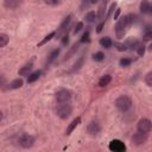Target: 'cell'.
<instances>
[{"instance_id": "6da1fadb", "label": "cell", "mask_w": 152, "mask_h": 152, "mask_svg": "<svg viewBox=\"0 0 152 152\" xmlns=\"http://www.w3.org/2000/svg\"><path fill=\"white\" fill-rule=\"evenodd\" d=\"M115 107L120 112H127L132 107V100L127 95H121L115 100Z\"/></svg>"}, {"instance_id": "7a4b0ae2", "label": "cell", "mask_w": 152, "mask_h": 152, "mask_svg": "<svg viewBox=\"0 0 152 152\" xmlns=\"http://www.w3.org/2000/svg\"><path fill=\"white\" fill-rule=\"evenodd\" d=\"M72 113V107L69 102H63L58 104L56 107V114L61 119H68Z\"/></svg>"}, {"instance_id": "3957f363", "label": "cell", "mask_w": 152, "mask_h": 152, "mask_svg": "<svg viewBox=\"0 0 152 152\" xmlns=\"http://www.w3.org/2000/svg\"><path fill=\"white\" fill-rule=\"evenodd\" d=\"M128 24H127V18L126 17H121L118 19L117 24H115V35L118 38H122L126 33V29H127Z\"/></svg>"}, {"instance_id": "277c9868", "label": "cell", "mask_w": 152, "mask_h": 152, "mask_svg": "<svg viewBox=\"0 0 152 152\" xmlns=\"http://www.w3.org/2000/svg\"><path fill=\"white\" fill-rule=\"evenodd\" d=\"M18 143H19V145H20L23 148H30V147H32L33 144H35V138H33L31 134L23 133V134L19 137Z\"/></svg>"}, {"instance_id": "5b68a950", "label": "cell", "mask_w": 152, "mask_h": 152, "mask_svg": "<svg viewBox=\"0 0 152 152\" xmlns=\"http://www.w3.org/2000/svg\"><path fill=\"white\" fill-rule=\"evenodd\" d=\"M137 130L138 132H141V133H148L151 130H152V122L150 119L147 118H141L138 124H137Z\"/></svg>"}, {"instance_id": "8992f818", "label": "cell", "mask_w": 152, "mask_h": 152, "mask_svg": "<svg viewBox=\"0 0 152 152\" xmlns=\"http://www.w3.org/2000/svg\"><path fill=\"white\" fill-rule=\"evenodd\" d=\"M56 98V101L58 104H63V102H69L70 99H71V92L68 90V89H61L56 93L55 95Z\"/></svg>"}, {"instance_id": "52a82bcc", "label": "cell", "mask_w": 152, "mask_h": 152, "mask_svg": "<svg viewBox=\"0 0 152 152\" xmlns=\"http://www.w3.org/2000/svg\"><path fill=\"white\" fill-rule=\"evenodd\" d=\"M147 138H146V134L145 133H141V132H138V133H134L131 138V143L132 145L134 146H140V145H144L146 143Z\"/></svg>"}, {"instance_id": "ba28073f", "label": "cell", "mask_w": 152, "mask_h": 152, "mask_svg": "<svg viewBox=\"0 0 152 152\" xmlns=\"http://www.w3.org/2000/svg\"><path fill=\"white\" fill-rule=\"evenodd\" d=\"M100 131H101V126H100V124L98 121H90L88 124V126H87V132L89 133V135L95 137V135H98L100 133Z\"/></svg>"}, {"instance_id": "9c48e42d", "label": "cell", "mask_w": 152, "mask_h": 152, "mask_svg": "<svg viewBox=\"0 0 152 152\" xmlns=\"http://www.w3.org/2000/svg\"><path fill=\"white\" fill-rule=\"evenodd\" d=\"M109 148H111L112 151H115V152H122V151L126 150V146H125V144H124L122 141H120V140H118V139H114V140L111 141Z\"/></svg>"}, {"instance_id": "30bf717a", "label": "cell", "mask_w": 152, "mask_h": 152, "mask_svg": "<svg viewBox=\"0 0 152 152\" xmlns=\"http://www.w3.org/2000/svg\"><path fill=\"white\" fill-rule=\"evenodd\" d=\"M70 22H71V16H68V17H65V18L63 19V22L61 23V25H59V28H58V30H57L56 35H57V36L62 35V33H63V32L67 30V28L69 26Z\"/></svg>"}, {"instance_id": "8fae6325", "label": "cell", "mask_w": 152, "mask_h": 152, "mask_svg": "<svg viewBox=\"0 0 152 152\" xmlns=\"http://www.w3.org/2000/svg\"><path fill=\"white\" fill-rule=\"evenodd\" d=\"M80 122H81V118L80 117H77V118H75L70 124H69V126L67 127V130H65V134L67 135H69V134H71V132L77 127L79 125H80Z\"/></svg>"}, {"instance_id": "7c38bea8", "label": "cell", "mask_w": 152, "mask_h": 152, "mask_svg": "<svg viewBox=\"0 0 152 152\" xmlns=\"http://www.w3.org/2000/svg\"><path fill=\"white\" fill-rule=\"evenodd\" d=\"M20 0H4V6L9 10H14L20 5Z\"/></svg>"}, {"instance_id": "4fadbf2b", "label": "cell", "mask_w": 152, "mask_h": 152, "mask_svg": "<svg viewBox=\"0 0 152 152\" xmlns=\"http://www.w3.org/2000/svg\"><path fill=\"white\" fill-rule=\"evenodd\" d=\"M31 71H32V63H28V64H25L24 67H22L19 69L18 74L20 76H29L31 74Z\"/></svg>"}, {"instance_id": "5bb4252c", "label": "cell", "mask_w": 152, "mask_h": 152, "mask_svg": "<svg viewBox=\"0 0 152 152\" xmlns=\"http://www.w3.org/2000/svg\"><path fill=\"white\" fill-rule=\"evenodd\" d=\"M41 75H42V71H41V70H37V71L31 72V74L28 76V83H33V82H36V81L41 77Z\"/></svg>"}, {"instance_id": "9a60e30c", "label": "cell", "mask_w": 152, "mask_h": 152, "mask_svg": "<svg viewBox=\"0 0 152 152\" xmlns=\"http://www.w3.org/2000/svg\"><path fill=\"white\" fill-rule=\"evenodd\" d=\"M150 5H151V4L148 3V0H141V3H140V5H139L140 12L144 13V14L148 13V12H150Z\"/></svg>"}, {"instance_id": "2e32d148", "label": "cell", "mask_w": 152, "mask_h": 152, "mask_svg": "<svg viewBox=\"0 0 152 152\" xmlns=\"http://www.w3.org/2000/svg\"><path fill=\"white\" fill-rule=\"evenodd\" d=\"M111 81H112V76L107 74V75L102 76V77L100 79V81H99V86H100L101 88H104V87L108 86V85L111 83Z\"/></svg>"}, {"instance_id": "e0dca14e", "label": "cell", "mask_w": 152, "mask_h": 152, "mask_svg": "<svg viewBox=\"0 0 152 152\" xmlns=\"http://www.w3.org/2000/svg\"><path fill=\"white\" fill-rule=\"evenodd\" d=\"M96 18H98V13H95L94 11H89V12L85 16V20H86V23H89V24L94 23V22L96 20Z\"/></svg>"}, {"instance_id": "ac0fdd59", "label": "cell", "mask_w": 152, "mask_h": 152, "mask_svg": "<svg viewBox=\"0 0 152 152\" xmlns=\"http://www.w3.org/2000/svg\"><path fill=\"white\" fill-rule=\"evenodd\" d=\"M23 85H24V82H23L22 79H16V80H13V81L9 85V88H10V89H19V88L23 87Z\"/></svg>"}, {"instance_id": "d6986e66", "label": "cell", "mask_w": 152, "mask_h": 152, "mask_svg": "<svg viewBox=\"0 0 152 152\" xmlns=\"http://www.w3.org/2000/svg\"><path fill=\"white\" fill-rule=\"evenodd\" d=\"M59 49H55L54 51H51V54L48 56V58H46V64L49 65V64H51L55 59H56V57H58V55H59Z\"/></svg>"}, {"instance_id": "ffe728a7", "label": "cell", "mask_w": 152, "mask_h": 152, "mask_svg": "<svg viewBox=\"0 0 152 152\" xmlns=\"http://www.w3.org/2000/svg\"><path fill=\"white\" fill-rule=\"evenodd\" d=\"M112 39L109 38V37H102L101 39H100V45L102 46V48H105V49H109L111 46H112Z\"/></svg>"}, {"instance_id": "44dd1931", "label": "cell", "mask_w": 152, "mask_h": 152, "mask_svg": "<svg viewBox=\"0 0 152 152\" xmlns=\"http://www.w3.org/2000/svg\"><path fill=\"white\" fill-rule=\"evenodd\" d=\"M98 18L100 20H104L106 18V4H102L98 10ZM106 20V19H105Z\"/></svg>"}, {"instance_id": "7402d4cb", "label": "cell", "mask_w": 152, "mask_h": 152, "mask_svg": "<svg viewBox=\"0 0 152 152\" xmlns=\"http://www.w3.org/2000/svg\"><path fill=\"white\" fill-rule=\"evenodd\" d=\"M10 42V37L6 33H0V48H5Z\"/></svg>"}, {"instance_id": "603a6c76", "label": "cell", "mask_w": 152, "mask_h": 152, "mask_svg": "<svg viewBox=\"0 0 152 152\" xmlns=\"http://www.w3.org/2000/svg\"><path fill=\"white\" fill-rule=\"evenodd\" d=\"M55 36H56V32H50L48 36H45V37H44V38L38 43V46H43V45H44V44H46L49 41H51Z\"/></svg>"}, {"instance_id": "cb8c5ba5", "label": "cell", "mask_w": 152, "mask_h": 152, "mask_svg": "<svg viewBox=\"0 0 152 152\" xmlns=\"http://www.w3.org/2000/svg\"><path fill=\"white\" fill-rule=\"evenodd\" d=\"M126 45H127V48L137 49V48L139 46V42H138L135 38H128L127 42H126Z\"/></svg>"}, {"instance_id": "d4e9b609", "label": "cell", "mask_w": 152, "mask_h": 152, "mask_svg": "<svg viewBox=\"0 0 152 152\" xmlns=\"http://www.w3.org/2000/svg\"><path fill=\"white\" fill-rule=\"evenodd\" d=\"M131 63H132V61H131L130 58H121V59H120V62H119L120 67H122V68L130 67V65H131Z\"/></svg>"}, {"instance_id": "484cf974", "label": "cell", "mask_w": 152, "mask_h": 152, "mask_svg": "<svg viewBox=\"0 0 152 152\" xmlns=\"http://www.w3.org/2000/svg\"><path fill=\"white\" fill-rule=\"evenodd\" d=\"M93 58H94V61H96V62H101V61H104L105 55H104V52L99 51V52H96V54L93 55Z\"/></svg>"}, {"instance_id": "4316f807", "label": "cell", "mask_w": 152, "mask_h": 152, "mask_svg": "<svg viewBox=\"0 0 152 152\" xmlns=\"http://www.w3.org/2000/svg\"><path fill=\"white\" fill-rule=\"evenodd\" d=\"M145 83L148 87H152V71H150V72L146 74V76H145Z\"/></svg>"}, {"instance_id": "83f0119b", "label": "cell", "mask_w": 152, "mask_h": 152, "mask_svg": "<svg viewBox=\"0 0 152 152\" xmlns=\"http://www.w3.org/2000/svg\"><path fill=\"white\" fill-rule=\"evenodd\" d=\"M83 64V57H81L77 62H76L75 64H74V68L71 69V71H76V70H79L80 68H81V65Z\"/></svg>"}, {"instance_id": "f1b7e54d", "label": "cell", "mask_w": 152, "mask_h": 152, "mask_svg": "<svg viewBox=\"0 0 152 152\" xmlns=\"http://www.w3.org/2000/svg\"><path fill=\"white\" fill-rule=\"evenodd\" d=\"M77 48H79V45H77V44H75V45L71 48V50H70V51H69V52L65 55V58H64V59H69V58H70V57H71V56L75 54V51L77 50Z\"/></svg>"}, {"instance_id": "f546056e", "label": "cell", "mask_w": 152, "mask_h": 152, "mask_svg": "<svg viewBox=\"0 0 152 152\" xmlns=\"http://www.w3.org/2000/svg\"><path fill=\"white\" fill-rule=\"evenodd\" d=\"M114 45H115V48H117L118 51H126L127 50V45L124 44V43H115Z\"/></svg>"}, {"instance_id": "4dcf8cb0", "label": "cell", "mask_w": 152, "mask_h": 152, "mask_svg": "<svg viewBox=\"0 0 152 152\" xmlns=\"http://www.w3.org/2000/svg\"><path fill=\"white\" fill-rule=\"evenodd\" d=\"M83 29V23L82 22H80V23H77V25L75 26V29H74V31H72V33L74 35H76V33H79L81 30Z\"/></svg>"}, {"instance_id": "1f68e13d", "label": "cell", "mask_w": 152, "mask_h": 152, "mask_svg": "<svg viewBox=\"0 0 152 152\" xmlns=\"http://www.w3.org/2000/svg\"><path fill=\"white\" fill-rule=\"evenodd\" d=\"M114 10H117V3H113L111 6H109V10H108V13L106 16V18H109L112 16V13L114 12Z\"/></svg>"}, {"instance_id": "d6a6232c", "label": "cell", "mask_w": 152, "mask_h": 152, "mask_svg": "<svg viewBox=\"0 0 152 152\" xmlns=\"http://www.w3.org/2000/svg\"><path fill=\"white\" fill-rule=\"evenodd\" d=\"M45 4L48 5H51V6H56V5H59L62 0H44Z\"/></svg>"}, {"instance_id": "836d02e7", "label": "cell", "mask_w": 152, "mask_h": 152, "mask_svg": "<svg viewBox=\"0 0 152 152\" xmlns=\"http://www.w3.org/2000/svg\"><path fill=\"white\" fill-rule=\"evenodd\" d=\"M145 51H146V49H145L144 45H139V46L137 48V52H138V55H139L140 57H143V56L145 55Z\"/></svg>"}, {"instance_id": "e575fe53", "label": "cell", "mask_w": 152, "mask_h": 152, "mask_svg": "<svg viewBox=\"0 0 152 152\" xmlns=\"http://www.w3.org/2000/svg\"><path fill=\"white\" fill-rule=\"evenodd\" d=\"M143 41H145V42L152 41V30H151V31H147V32L143 36Z\"/></svg>"}, {"instance_id": "d590c367", "label": "cell", "mask_w": 152, "mask_h": 152, "mask_svg": "<svg viewBox=\"0 0 152 152\" xmlns=\"http://www.w3.org/2000/svg\"><path fill=\"white\" fill-rule=\"evenodd\" d=\"M90 39H89V31H86V33H83V36H82V38H81V43H87V42H89Z\"/></svg>"}, {"instance_id": "8d00e7d4", "label": "cell", "mask_w": 152, "mask_h": 152, "mask_svg": "<svg viewBox=\"0 0 152 152\" xmlns=\"http://www.w3.org/2000/svg\"><path fill=\"white\" fill-rule=\"evenodd\" d=\"M126 18H127V24H128V26H130V25H132V24H133V22H134V16L128 14V16H126Z\"/></svg>"}, {"instance_id": "74e56055", "label": "cell", "mask_w": 152, "mask_h": 152, "mask_svg": "<svg viewBox=\"0 0 152 152\" xmlns=\"http://www.w3.org/2000/svg\"><path fill=\"white\" fill-rule=\"evenodd\" d=\"M120 12H121V10H120V9H117V10H115V13H114V16H113V19H119Z\"/></svg>"}, {"instance_id": "f35d334b", "label": "cell", "mask_w": 152, "mask_h": 152, "mask_svg": "<svg viewBox=\"0 0 152 152\" xmlns=\"http://www.w3.org/2000/svg\"><path fill=\"white\" fill-rule=\"evenodd\" d=\"M102 29H104V23H101V24H99V25H98V28H96V32H98V33H100V32L102 31Z\"/></svg>"}, {"instance_id": "ab89813d", "label": "cell", "mask_w": 152, "mask_h": 152, "mask_svg": "<svg viewBox=\"0 0 152 152\" xmlns=\"http://www.w3.org/2000/svg\"><path fill=\"white\" fill-rule=\"evenodd\" d=\"M68 42H69V37H68V35H67V36H64V37H63V39H62V43L65 45V44H68Z\"/></svg>"}, {"instance_id": "60d3db41", "label": "cell", "mask_w": 152, "mask_h": 152, "mask_svg": "<svg viewBox=\"0 0 152 152\" xmlns=\"http://www.w3.org/2000/svg\"><path fill=\"white\" fill-rule=\"evenodd\" d=\"M148 50H150V51H151V52H152V43H151V44H150V46H148Z\"/></svg>"}, {"instance_id": "b9f144b4", "label": "cell", "mask_w": 152, "mask_h": 152, "mask_svg": "<svg viewBox=\"0 0 152 152\" xmlns=\"http://www.w3.org/2000/svg\"><path fill=\"white\" fill-rule=\"evenodd\" d=\"M98 1H99V0H92L90 3H92V4H95V3H98Z\"/></svg>"}, {"instance_id": "7bdbcfd3", "label": "cell", "mask_w": 152, "mask_h": 152, "mask_svg": "<svg viewBox=\"0 0 152 152\" xmlns=\"http://www.w3.org/2000/svg\"><path fill=\"white\" fill-rule=\"evenodd\" d=\"M104 1V4H107V3H109V0H102Z\"/></svg>"}]
</instances>
